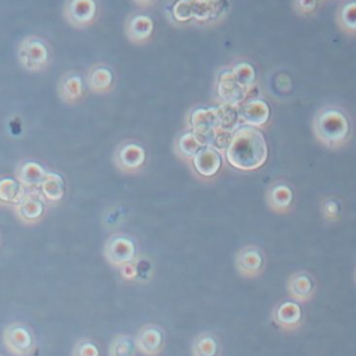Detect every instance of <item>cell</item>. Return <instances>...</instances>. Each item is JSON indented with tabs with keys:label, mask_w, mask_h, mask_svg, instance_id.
<instances>
[{
	"label": "cell",
	"mask_w": 356,
	"mask_h": 356,
	"mask_svg": "<svg viewBox=\"0 0 356 356\" xmlns=\"http://www.w3.org/2000/svg\"><path fill=\"white\" fill-rule=\"evenodd\" d=\"M336 21L341 31L356 37V0H341L336 13Z\"/></svg>",
	"instance_id": "cell-26"
},
{
	"label": "cell",
	"mask_w": 356,
	"mask_h": 356,
	"mask_svg": "<svg viewBox=\"0 0 356 356\" xmlns=\"http://www.w3.org/2000/svg\"><path fill=\"white\" fill-rule=\"evenodd\" d=\"M156 33V22L150 15L133 12L124 21V35L135 46H146L152 43Z\"/></svg>",
	"instance_id": "cell-8"
},
{
	"label": "cell",
	"mask_w": 356,
	"mask_h": 356,
	"mask_svg": "<svg viewBox=\"0 0 356 356\" xmlns=\"http://www.w3.org/2000/svg\"><path fill=\"white\" fill-rule=\"evenodd\" d=\"M314 137L323 147L342 150L353 141L355 123L350 113L340 104H328L314 115L312 122Z\"/></svg>",
	"instance_id": "cell-1"
},
{
	"label": "cell",
	"mask_w": 356,
	"mask_h": 356,
	"mask_svg": "<svg viewBox=\"0 0 356 356\" xmlns=\"http://www.w3.org/2000/svg\"><path fill=\"white\" fill-rule=\"evenodd\" d=\"M191 353L192 356H222L221 342L213 332H200L193 340Z\"/></svg>",
	"instance_id": "cell-25"
},
{
	"label": "cell",
	"mask_w": 356,
	"mask_h": 356,
	"mask_svg": "<svg viewBox=\"0 0 356 356\" xmlns=\"http://www.w3.org/2000/svg\"><path fill=\"white\" fill-rule=\"evenodd\" d=\"M40 191L48 204H56L66 194V182L60 173L47 171Z\"/></svg>",
	"instance_id": "cell-24"
},
{
	"label": "cell",
	"mask_w": 356,
	"mask_h": 356,
	"mask_svg": "<svg viewBox=\"0 0 356 356\" xmlns=\"http://www.w3.org/2000/svg\"><path fill=\"white\" fill-rule=\"evenodd\" d=\"M115 164L124 172H136L146 161V152L137 143H125L119 146L114 156Z\"/></svg>",
	"instance_id": "cell-17"
},
{
	"label": "cell",
	"mask_w": 356,
	"mask_h": 356,
	"mask_svg": "<svg viewBox=\"0 0 356 356\" xmlns=\"http://www.w3.org/2000/svg\"><path fill=\"white\" fill-rule=\"evenodd\" d=\"M218 108H219L220 119H221L220 129L234 133L238 129V122H241L240 106L224 104L223 102V104Z\"/></svg>",
	"instance_id": "cell-29"
},
{
	"label": "cell",
	"mask_w": 356,
	"mask_h": 356,
	"mask_svg": "<svg viewBox=\"0 0 356 356\" xmlns=\"http://www.w3.org/2000/svg\"><path fill=\"white\" fill-rule=\"evenodd\" d=\"M46 173L47 171L43 165L33 159L20 161L15 169V177L29 190H38L41 188Z\"/></svg>",
	"instance_id": "cell-19"
},
{
	"label": "cell",
	"mask_w": 356,
	"mask_h": 356,
	"mask_svg": "<svg viewBox=\"0 0 356 356\" xmlns=\"http://www.w3.org/2000/svg\"><path fill=\"white\" fill-rule=\"evenodd\" d=\"M267 203L274 213L284 215L291 213L295 205V191L289 182L278 180L267 191Z\"/></svg>",
	"instance_id": "cell-15"
},
{
	"label": "cell",
	"mask_w": 356,
	"mask_h": 356,
	"mask_svg": "<svg viewBox=\"0 0 356 356\" xmlns=\"http://www.w3.org/2000/svg\"><path fill=\"white\" fill-rule=\"evenodd\" d=\"M265 265V255L257 247H245L236 253V268L243 277H259L263 273Z\"/></svg>",
	"instance_id": "cell-14"
},
{
	"label": "cell",
	"mask_w": 356,
	"mask_h": 356,
	"mask_svg": "<svg viewBox=\"0 0 356 356\" xmlns=\"http://www.w3.org/2000/svg\"><path fill=\"white\" fill-rule=\"evenodd\" d=\"M136 337L131 334H117L108 345V356H137Z\"/></svg>",
	"instance_id": "cell-28"
},
{
	"label": "cell",
	"mask_w": 356,
	"mask_h": 356,
	"mask_svg": "<svg viewBox=\"0 0 356 356\" xmlns=\"http://www.w3.org/2000/svg\"><path fill=\"white\" fill-rule=\"evenodd\" d=\"M320 211L324 221L327 223H337L342 217L343 207L340 199L334 196H327L322 199Z\"/></svg>",
	"instance_id": "cell-30"
},
{
	"label": "cell",
	"mask_w": 356,
	"mask_h": 356,
	"mask_svg": "<svg viewBox=\"0 0 356 356\" xmlns=\"http://www.w3.org/2000/svg\"><path fill=\"white\" fill-rule=\"evenodd\" d=\"M115 74L113 69L106 63H97L88 70L86 83L95 94H106L112 90Z\"/></svg>",
	"instance_id": "cell-21"
},
{
	"label": "cell",
	"mask_w": 356,
	"mask_h": 356,
	"mask_svg": "<svg viewBox=\"0 0 356 356\" xmlns=\"http://www.w3.org/2000/svg\"><path fill=\"white\" fill-rule=\"evenodd\" d=\"M58 95L66 104H76L85 95V83L76 71L65 73L58 83Z\"/></svg>",
	"instance_id": "cell-18"
},
{
	"label": "cell",
	"mask_w": 356,
	"mask_h": 356,
	"mask_svg": "<svg viewBox=\"0 0 356 356\" xmlns=\"http://www.w3.org/2000/svg\"><path fill=\"white\" fill-rule=\"evenodd\" d=\"M0 356H1V355H0Z\"/></svg>",
	"instance_id": "cell-39"
},
{
	"label": "cell",
	"mask_w": 356,
	"mask_h": 356,
	"mask_svg": "<svg viewBox=\"0 0 356 356\" xmlns=\"http://www.w3.org/2000/svg\"><path fill=\"white\" fill-rule=\"evenodd\" d=\"M271 320L282 332H298L305 321L302 303L292 298L282 299L272 309Z\"/></svg>",
	"instance_id": "cell-6"
},
{
	"label": "cell",
	"mask_w": 356,
	"mask_h": 356,
	"mask_svg": "<svg viewBox=\"0 0 356 356\" xmlns=\"http://www.w3.org/2000/svg\"><path fill=\"white\" fill-rule=\"evenodd\" d=\"M193 166L201 177H213L221 168V154L213 147L201 148L193 158Z\"/></svg>",
	"instance_id": "cell-22"
},
{
	"label": "cell",
	"mask_w": 356,
	"mask_h": 356,
	"mask_svg": "<svg viewBox=\"0 0 356 356\" xmlns=\"http://www.w3.org/2000/svg\"><path fill=\"white\" fill-rule=\"evenodd\" d=\"M47 201L44 198L40 188L29 190L25 192L18 204L14 207V213L17 219L26 226L39 224L47 213Z\"/></svg>",
	"instance_id": "cell-7"
},
{
	"label": "cell",
	"mask_w": 356,
	"mask_h": 356,
	"mask_svg": "<svg viewBox=\"0 0 356 356\" xmlns=\"http://www.w3.org/2000/svg\"><path fill=\"white\" fill-rule=\"evenodd\" d=\"M230 10H232L230 0H213L209 3L197 2L195 27L211 29V27L218 26L227 18Z\"/></svg>",
	"instance_id": "cell-9"
},
{
	"label": "cell",
	"mask_w": 356,
	"mask_h": 356,
	"mask_svg": "<svg viewBox=\"0 0 356 356\" xmlns=\"http://www.w3.org/2000/svg\"><path fill=\"white\" fill-rule=\"evenodd\" d=\"M138 8H141V10H149V8H154L156 3H158L159 0H131Z\"/></svg>",
	"instance_id": "cell-35"
},
{
	"label": "cell",
	"mask_w": 356,
	"mask_h": 356,
	"mask_svg": "<svg viewBox=\"0 0 356 356\" xmlns=\"http://www.w3.org/2000/svg\"><path fill=\"white\" fill-rule=\"evenodd\" d=\"M225 154L228 164L236 170L254 171L266 164L269 149L261 129L245 125L234 131Z\"/></svg>",
	"instance_id": "cell-2"
},
{
	"label": "cell",
	"mask_w": 356,
	"mask_h": 356,
	"mask_svg": "<svg viewBox=\"0 0 356 356\" xmlns=\"http://www.w3.org/2000/svg\"><path fill=\"white\" fill-rule=\"evenodd\" d=\"M332 1V0H321V2Z\"/></svg>",
	"instance_id": "cell-38"
},
{
	"label": "cell",
	"mask_w": 356,
	"mask_h": 356,
	"mask_svg": "<svg viewBox=\"0 0 356 356\" xmlns=\"http://www.w3.org/2000/svg\"><path fill=\"white\" fill-rule=\"evenodd\" d=\"M286 290L290 298L302 305L311 302L317 294V278L307 270H299L289 277Z\"/></svg>",
	"instance_id": "cell-10"
},
{
	"label": "cell",
	"mask_w": 356,
	"mask_h": 356,
	"mask_svg": "<svg viewBox=\"0 0 356 356\" xmlns=\"http://www.w3.org/2000/svg\"><path fill=\"white\" fill-rule=\"evenodd\" d=\"M63 16L74 29H90L99 19V0H66L63 6Z\"/></svg>",
	"instance_id": "cell-5"
},
{
	"label": "cell",
	"mask_w": 356,
	"mask_h": 356,
	"mask_svg": "<svg viewBox=\"0 0 356 356\" xmlns=\"http://www.w3.org/2000/svg\"><path fill=\"white\" fill-rule=\"evenodd\" d=\"M229 67L236 83L249 93L257 83V69L252 63L246 60H236Z\"/></svg>",
	"instance_id": "cell-27"
},
{
	"label": "cell",
	"mask_w": 356,
	"mask_h": 356,
	"mask_svg": "<svg viewBox=\"0 0 356 356\" xmlns=\"http://www.w3.org/2000/svg\"><path fill=\"white\" fill-rule=\"evenodd\" d=\"M136 252L135 243L124 236H112L104 250V257L108 264L118 269L135 261Z\"/></svg>",
	"instance_id": "cell-11"
},
{
	"label": "cell",
	"mask_w": 356,
	"mask_h": 356,
	"mask_svg": "<svg viewBox=\"0 0 356 356\" xmlns=\"http://www.w3.org/2000/svg\"><path fill=\"white\" fill-rule=\"evenodd\" d=\"M320 3L321 0H292V8L297 16L307 18L317 14Z\"/></svg>",
	"instance_id": "cell-33"
},
{
	"label": "cell",
	"mask_w": 356,
	"mask_h": 356,
	"mask_svg": "<svg viewBox=\"0 0 356 356\" xmlns=\"http://www.w3.org/2000/svg\"><path fill=\"white\" fill-rule=\"evenodd\" d=\"M195 1L199 2V3H209V2L213 1V0H195Z\"/></svg>",
	"instance_id": "cell-36"
},
{
	"label": "cell",
	"mask_w": 356,
	"mask_h": 356,
	"mask_svg": "<svg viewBox=\"0 0 356 356\" xmlns=\"http://www.w3.org/2000/svg\"><path fill=\"white\" fill-rule=\"evenodd\" d=\"M2 341L14 356H31L37 350V339L33 330L22 322H12L4 328Z\"/></svg>",
	"instance_id": "cell-4"
},
{
	"label": "cell",
	"mask_w": 356,
	"mask_h": 356,
	"mask_svg": "<svg viewBox=\"0 0 356 356\" xmlns=\"http://www.w3.org/2000/svg\"><path fill=\"white\" fill-rule=\"evenodd\" d=\"M26 188L16 177H0V207L14 209L24 196Z\"/></svg>",
	"instance_id": "cell-23"
},
{
	"label": "cell",
	"mask_w": 356,
	"mask_h": 356,
	"mask_svg": "<svg viewBox=\"0 0 356 356\" xmlns=\"http://www.w3.org/2000/svg\"><path fill=\"white\" fill-rule=\"evenodd\" d=\"M120 272L122 277L124 278L125 280H129V282L135 280L136 278L138 277V268L134 261L120 268Z\"/></svg>",
	"instance_id": "cell-34"
},
{
	"label": "cell",
	"mask_w": 356,
	"mask_h": 356,
	"mask_svg": "<svg viewBox=\"0 0 356 356\" xmlns=\"http://www.w3.org/2000/svg\"><path fill=\"white\" fill-rule=\"evenodd\" d=\"M271 118V108L263 99H251L240 106V121L248 127L261 129Z\"/></svg>",
	"instance_id": "cell-20"
},
{
	"label": "cell",
	"mask_w": 356,
	"mask_h": 356,
	"mask_svg": "<svg viewBox=\"0 0 356 356\" xmlns=\"http://www.w3.org/2000/svg\"><path fill=\"white\" fill-rule=\"evenodd\" d=\"M217 91L224 104L234 106H240L248 95V92L236 83L230 67L222 69L218 74Z\"/></svg>",
	"instance_id": "cell-16"
},
{
	"label": "cell",
	"mask_w": 356,
	"mask_h": 356,
	"mask_svg": "<svg viewBox=\"0 0 356 356\" xmlns=\"http://www.w3.org/2000/svg\"><path fill=\"white\" fill-rule=\"evenodd\" d=\"M201 148L202 147L197 141L192 131L184 134L178 140V152L181 156H186V159L194 158Z\"/></svg>",
	"instance_id": "cell-31"
},
{
	"label": "cell",
	"mask_w": 356,
	"mask_h": 356,
	"mask_svg": "<svg viewBox=\"0 0 356 356\" xmlns=\"http://www.w3.org/2000/svg\"><path fill=\"white\" fill-rule=\"evenodd\" d=\"M138 350L145 356L162 355L166 345L165 330L158 324L148 323L140 328L136 336Z\"/></svg>",
	"instance_id": "cell-12"
},
{
	"label": "cell",
	"mask_w": 356,
	"mask_h": 356,
	"mask_svg": "<svg viewBox=\"0 0 356 356\" xmlns=\"http://www.w3.org/2000/svg\"><path fill=\"white\" fill-rule=\"evenodd\" d=\"M71 356H102L99 346L90 338H81L73 346Z\"/></svg>",
	"instance_id": "cell-32"
},
{
	"label": "cell",
	"mask_w": 356,
	"mask_h": 356,
	"mask_svg": "<svg viewBox=\"0 0 356 356\" xmlns=\"http://www.w3.org/2000/svg\"><path fill=\"white\" fill-rule=\"evenodd\" d=\"M355 282L356 284V267H355Z\"/></svg>",
	"instance_id": "cell-37"
},
{
	"label": "cell",
	"mask_w": 356,
	"mask_h": 356,
	"mask_svg": "<svg viewBox=\"0 0 356 356\" xmlns=\"http://www.w3.org/2000/svg\"><path fill=\"white\" fill-rule=\"evenodd\" d=\"M17 58L20 66L27 72H43L51 64V47L45 39L39 35H27L17 47Z\"/></svg>",
	"instance_id": "cell-3"
},
{
	"label": "cell",
	"mask_w": 356,
	"mask_h": 356,
	"mask_svg": "<svg viewBox=\"0 0 356 356\" xmlns=\"http://www.w3.org/2000/svg\"><path fill=\"white\" fill-rule=\"evenodd\" d=\"M197 2L195 0H168L164 15L169 24L177 29L195 27Z\"/></svg>",
	"instance_id": "cell-13"
}]
</instances>
